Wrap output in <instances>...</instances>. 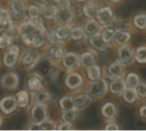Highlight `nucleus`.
Returning a JSON list of instances; mask_svg holds the SVG:
<instances>
[{
    "instance_id": "nucleus-15",
    "label": "nucleus",
    "mask_w": 146,
    "mask_h": 131,
    "mask_svg": "<svg viewBox=\"0 0 146 131\" xmlns=\"http://www.w3.org/2000/svg\"><path fill=\"white\" fill-rule=\"evenodd\" d=\"M62 61H63V65L65 67H67L68 69H73L77 66L79 62V59L76 54L68 53L63 56Z\"/></svg>"
},
{
    "instance_id": "nucleus-8",
    "label": "nucleus",
    "mask_w": 146,
    "mask_h": 131,
    "mask_svg": "<svg viewBox=\"0 0 146 131\" xmlns=\"http://www.w3.org/2000/svg\"><path fill=\"white\" fill-rule=\"evenodd\" d=\"M12 21L9 14L5 9H0V31L9 32L12 30Z\"/></svg>"
},
{
    "instance_id": "nucleus-46",
    "label": "nucleus",
    "mask_w": 146,
    "mask_h": 131,
    "mask_svg": "<svg viewBox=\"0 0 146 131\" xmlns=\"http://www.w3.org/2000/svg\"><path fill=\"white\" fill-rule=\"evenodd\" d=\"M105 130H118L119 127L115 124H110L109 125H107L105 127Z\"/></svg>"
},
{
    "instance_id": "nucleus-38",
    "label": "nucleus",
    "mask_w": 146,
    "mask_h": 131,
    "mask_svg": "<svg viewBox=\"0 0 146 131\" xmlns=\"http://www.w3.org/2000/svg\"><path fill=\"white\" fill-rule=\"evenodd\" d=\"M41 130H55L56 129V124L51 120H44L39 124Z\"/></svg>"
},
{
    "instance_id": "nucleus-7",
    "label": "nucleus",
    "mask_w": 146,
    "mask_h": 131,
    "mask_svg": "<svg viewBox=\"0 0 146 131\" xmlns=\"http://www.w3.org/2000/svg\"><path fill=\"white\" fill-rule=\"evenodd\" d=\"M18 82H19V79H18L17 75L13 72H9V73L3 75L1 80L2 86L7 90L15 89L18 85Z\"/></svg>"
},
{
    "instance_id": "nucleus-1",
    "label": "nucleus",
    "mask_w": 146,
    "mask_h": 131,
    "mask_svg": "<svg viewBox=\"0 0 146 131\" xmlns=\"http://www.w3.org/2000/svg\"><path fill=\"white\" fill-rule=\"evenodd\" d=\"M19 34L27 45L33 48H39L45 42L44 30L33 21L22 23L19 27Z\"/></svg>"
},
{
    "instance_id": "nucleus-6",
    "label": "nucleus",
    "mask_w": 146,
    "mask_h": 131,
    "mask_svg": "<svg viewBox=\"0 0 146 131\" xmlns=\"http://www.w3.org/2000/svg\"><path fill=\"white\" fill-rule=\"evenodd\" d=\"M56 18L62 24H68L74 18V13L69 7L59 8L56 11Z\"/></svg>"
},
{
    "instance_id": "nucleus-41",
    "label": "nucleus",
    "mask_w": 146,
    "mask_h": 131,
    "mask_svg": "<svg viewBox=\"0 0 146 131\" xmlns=\"http://www.w3.org/2000/svg\"><path fill=\"white\" fill-rule=\"evenodd\" d=\"M70 35L74 40H80L84 37V31L80 27H74L70 31Z\"/></svg>"
},
{
    "instance_id": "nucleus-25",
    "label": "nucleus",
    "mask_w": 146,
    "mask_h": 131,
    "mask_svg": "<svg viewBox=\"0 0 146 131\" xmlns=\"http://www.w3.org/2000/svg\"><path fill=\"white\" fill-rule=\"evenodd\" d=\"M87 75H88V78L92 81L100 79V77H101L100 67L98 66H95V65L89 66L88 70H87Z\"/></svg>"
},
{
    "instance_id": "nucleus-11",
    "label": "nucleus",
    "mask_w": 146,
    "mask_h": 131,
    "mask_svg": "<svg viewBox=\"0 0 146 131\" xmlns=\"http://www.w3.org/2000/svg\"><path fill=\"white\" fill-rule=\"evenodd\" d=\"M97 17H98V21L102 25H106L111 20V19L113 17V12L110 8L105 7L98 11Z\"/></svg>"
},
{
    "instance_id": "nucleus-22",
    "label": "nucleus",
    "mask_w": 146,
    "mask_h": 131,
    "mask_svg": "<svg viewBox=\"0 0 146 131\" xmlns=\"http://www.w3.org/2000/svg\"><path fill=\"white\" fill-rule=\"evenodd\" d=\"M102 113L105 118H114L116 115V108L112 103H106L102 108Z\"/></svg>"
},
{
    "instance_id": "nucleus-9",
    "label": "nucleus",
    "mask_w": 146,
    "mask_h": 131,
    "mask_svg": "<svg viewBox=\"0 0 146 131\" xmlns=\"http://www.w3.org/2000/svg\"><path fill=\"white\" fill-rule=\"evenodd\" d=\"M38 55L36 51L28 50L23 55L21 62L24 66L31 67L38 61Z\"/></svg>"
},
{
    "instance_id": "nucleus-45",
    "label": "nucleus",
    "mask_w": 146,
    "mask_h": 131,
    "mask_svg": "<svg viewBox=\"0 0 146 131\" xmlns=\"http://www.w3.org/2000/svg\"><path fill=\"white\" fill-rule=\"evenodd\" d=\"M72 129V126L70 125V123H63L58 128L57 130H70Z\"/></svg>"
},
{
    "instance_id": "nucleus-28",
    "label": "nucleus",
    "mask_w": 146,
    "mask_h": 131,
    "mask_svg": "<svg viewBox=\"0 0 146 131\" xmlns=\"http://www.w3.org/2000/svg\"><path fill=\"white\" fill-rule=\"evenodd\" d=\"M115 39L116 41V43L118 44H125L127 43L129 39H130V34L127 32H125V31H121V32H115Z\"/></svg>"
},
{
    "instance_id": "nucleus-47",
    "label": "nucleus",
    "mask_w": 146,
    "mask_h": 131,
    "mask_svg": "<svg viewBox=\"0 0 146 131\" xmlns=\"http://www.w3.org/2000/svg\"><path fill=\"white\" fill-rule=\"evenodd\" d=\"M28 130H40L39 124H36V123H34L33 124H32V125L29 127Z\"/></svg>"
},
{
    "instance_id": "nucleus-44",
    "label": "nucleus",
    "mask_w": 146,
    "mask_h": 131,
    "mask_svg": "<svg viewBox=\"0 0 146 131\" xmlns=\"http://www.w3.org/2000/svg\"><path fill=\"white\" fill-rule=\"evenodd\" d=\"M54 3L58 7V8H65V7H69L70 2L69 0H52Z\"/></svg>"
},
{
    "instance_id": "nucleus-27",
    "label": "nucleus",
    "mask_w": 146,
    "mask_h": 131,
    "mask_svg": "<svg viewBox=\"0 0 146 131\" xmlns=\"http://www.w3.org/2000/svg\"><path fill=\"white\" fill-rule=\"evenodd\" d=\"M125 90V84L122 80L117 79L110 84V90L114 94H121Z\"/></svg>"
},
{
    "instance_id": "nucleus-14",
    "label": "nucleus",
    "mask_w": 146,
    "mask_h": 131,
    "mask_svg": "<svg viewBox=\"0 0 146 131\" xmlns=\"http://www.w3.org/2000/svg\"><path fill=\"white\" fill-rule=\"evenodd\" d=\"M118 55H119V59L122 63H129L133 59V52L130 48L127 46H123L118 50Z\"/></svg>"
},
{
    "instance_id": "nucleus-13",
    "label": "nucleus",
    "mask_w": 146,
    "mask_h": 131,
    "mask_svg": "<svg viewBox=\"0 0 146 131\" xmlns=\"http://www.w3.org/2000/svg\"><path fill=\"white\" fill-rule=\"evenodd\" d=\"M12 12L15 15L21 17L25 14L26 11V4L23 0H13L10 4Z\"/></svg>"
},
{
    "instance_id": "nucleus-20",
    "label": "nucleus",
    "mask_w": 146,
    "mask_h": 131,
    "mask_svg": "<svg viewBox=\"0 0 146 131\" xmlns=\"http://www.w3.org/2000/svg\"><path fill=\"white\" fill-rule=\"evenodd\" d=\"M108 71H109V74L112 78H118L123 73V67L120 63L115 62V63H112L109 66Z\"/></svg>"
},
{
    "instance_id": "nucleus-43",
    "label": "nucleus",
    "mask_w": 146,
    "mask_h": 131,
    "mask_svg": "<svg viewBox=\"0 0 146 131\" xmlns=\"http://www.w3.org/2000/svg\"><path fill=\"white\" fill-rule=\"evenodd\" d=\"M137 94L141 97H146V84H139L137 86Z\"/></svg>"
},
{
    "instance_id": "nucleus-52",
    "label": "nucleus",
    "mask_w": 146,
    "mask_h": 131,
    "mask_svg": "<svg viewBox=\"0 0 146 131\" xmlns=\"http://www.w3.org/2000/svg\"><path fill=\"white\" fill-rule=\"evenodd\" d=\"M77 1H79V2H82V1H85V0H77Z\"/></svg>"
},
{
    "instance_id": "nucleus-26",
    "label": "nucleus",
    "mask_w": 146,
    "mask_h": 131,
    "mask_svg": "<svg viewBox=\"0 0 146 131\" xmlns=\"http://www.w3.org/2000/svg\"><path fill=\"white\" fill-rule=\"evenodd\" d=\"M95 62V58L92 55V54L89 52L83 53L80 57V63L84 67H89L92 65H94Z\"/></svg>"
},
{
    "instance_id": "nucleus-50",
    "label": "nucleus",
    "mask_w": 146,
    "mask_h": 131,
    "mask_svg": "<svg viewBox=\"0 0 146 131\" xmlns=\"http://www.w3.org/2000/svg\"><path fill=\"white\" fill-rule=\"evenodd\" d=\"M110 1H111V2H113V3H117V2H119L120 0H110Z\"/></svg>"
},
{
    "instance_id": "nucleus-36",
    "label": "nucleus",
    "mask_w": 146,
    "mask_h": 131,
    "mask_svg": "<svg viewBox=\"0 0 146 131\" xmlns=\"http://www.w3.org/2000/svg\"><path fill=\"white\" fill-rule=\"evenodd\" d=\"M13 38L9 35L8 33H3L0 36V49H5L7 47H9V45L12 43Z\"/></svg>"
},
{
    "instance_id": "nucleus-35",
    "label": "nucleus",
    "mask_w": 146,
    "mask_h": 131,
    "mask_svg": "<svg viewBox=\"0 0 146 131\" xmlns=\"http://www.w3.org/2000/svg\"><path fill=\"white\" fill-rule=\"evenodd\" d=\"M115 31L114 27L109 26L104 30V32L102 33V37L107 43H110L115 38Z\"/></svg>"
},
{
    "instance_id": "nucleus-12",
    "label": "nucleus",
    "mask_w": 146,
    "mask_h": 131,
    "mask_svg": "<svg viewBox=\"0 0 146 131\" xmlns=\"http://www.w3.org/2000/svg\"><path fill=\"white\" fill-rule=\"evenodd\" d=\"M66 85L71 89V90H74V89H76L78 87H80L82 83H83V79L81 78V76L80 74H77V73H72V74H69L67 78H66Z\"/></svg>"
},
{
    "instance_id": "nucleus-32",
    "label": "nucleus",
    "mask_w": 146,
    "mask_h": 131,
    "mask_svg": "<svg viewBox=\"0 0 146 131\" xmlns=\"http://www.w3.org/2000/svg\"><path fill=\"white\" fill-rule=\"evenodd\" d=\"M27 14H28V16L31 19L36 20V19H38L39 17V15L41 14L40 8L36 4H31L27 8Z\"/></svg>"
},
{
    "instance_id": "nucleus-30",
    "label": "nucleus",
    "mask_w": 146,
    "mask_h": 131,
    "mask_svg": "<svg viewBox=\"0 0 146 131\" xmlns=\"http://www.w3.org/2000/svg\"><path fill=\"white\" fill-rule=\"evenodd\" d=\"M55 35L59 41H63L69 37L70 30L66 26H61L56 29V31L55 32Z\"/></svg>"
},
{
    "instance_id": "nucleus-37",
    "label": "nucleus",
    "mask_w": 146,
    "mask_h": 131,
    "mask_svg": "<svg viewBox=\"0 0 146 131\" xmlns=\"http://www.w3.org/2000/svg\"><path fill=\"white\" fill-rule=\"evenodd\" d=\"M123 99L127 103H133L137 99V95L133 90H127L123 94Z\"/></svg>"
},
{
    "instance_id": "nucleus-16",
    "label": "nucleus",
    "mask_w": 146,
    "mask_h": 131,
    "mask_svg": "<svg viewBox=\"0 0 146 131\" xmlns=\"http://www.w3.org/2000/svg\"><path fill=\"white\" fill-rule=\"evenodd\" d=\"M28 88L32 91H38L42 90L43 84H42V78L38 74H34L33 77L28 80Z\"/></svg>"
},
{
    "instance_id": "nucleus-39",
    "label": "nucleus",
    "mask_w": 146,
    "mask_h": 131,
    "mask_svg": "<svg viewBox=\"0 0 146 131\" xmlns=\"http://www.w3.org/2000/svg\"><path fill=\"white\" fill-rule=\"evenodd\" d=\"M76 118V113L73 110L64 111L62 113V119L67 123H73Z\"/></svg>"
},
{
    "instance_id": "nucleus-49",
    "label": "nucleus",
    "mask_w": 146,
    "mask_h": 131,
    "mask_svg": "<svg viewBox=\"0 0 146 131\" xmlns=\"http://www.w3.org/2000/svg\"><path fill=\"white\" fill-rule=\"evenodd\" d=\"M42 1H43L44 3H45L46 4H49V3L51 2V0H42Z\"/></svg>"
},
{
    "instance_id": "nucleus-24",
    "label": "nucleus",
    "mask_w": 146,
    "mask_h": 131,
    "mask_svg": "<svg viewBox=\"0 0 146 131\" xmlns=\"http://www.w3.org/2000/svg\"><path fill=\"white\" fill-rule=\"evenodd\" d=\"M74 107L76 108H83L90 102V97L86 95H80L74 98Z\"/></svg>"
},
{
    "instance_id": "nucleus-31",
    "label": "nucleus",
    "mask_w": 146,
    "mask_h": 131,
    "mask_svg": "<svg viewBox=\"0 0 146 131\" xmlns=\"http://www.w3.org/2000/svg\"><path fill=\"white\" fill-rule=\"evenodd\" d=\"M83 12L85 14V15L88 18H93L97 15L98 13V9L97 6L93 3H88L86 5H85L84 9H83Z\"/></svg>"
},
{
    "instance_id": "nucleus-5",
    "label": "nucleus",
    "mask_w": 146,
    "mask_h": 131,
    "mask_svg": "<svg viewBox=\"0 0 146 131\" xmlns=\"http://www.w3.org/2000/svg\"><path fill=\"white\" fill-rule=\"evenodd\" d=\"M17 102L16 100L12 96H7L2 99L0 101V108L2 112L5 114H9L14 112L16 108Z\"/></svg>"
},
{
    "instance_id": "nucleus-23",
    "label": "nucleus",
    "mask_w": 146,
    "mask_h": 131,
    "mask_svg": "<svg viewBox=\"0 0 146 131\" xmlns=\"http://www.w3.org/2000/svg\"><path fill=\"white\" fill-rule=\"evenodd\" d=\"M99 31V26L97 21L92 20L87 21V23L85 25V32L86 34L90 36L95 35Z\"/></svg>"
},
{
    "instance_id": "nucleus-40",
    "label": "nucleus",
    "mask_w": 146,
    "mask_h": 131,
    "mask_svg": "<svg viewBox=\"0 0 146 131\" xmlns=\"http://www.w3.org/2000/svg\"><path fill=\"white\" fill-rule=\"evenodd\" d=\"M134 23L135 25L140 28L144 29L146 27V14H138L134 18Z\"/></svg>"
},
{
    "instance_id": "nucleus-48",
    "label": "nucleus",
    "mask_w": 146,
    "mask_h": 131,
    "mask_svg": "<svg viewBox=\"0 0 146 131\" xmlns=\"http://www.w3.org/2000/svg\"><path fill=\"white\" fill-rule=\"evenodd\" d=\"M140 114H141L142 117H144V118H146V106L140 108Z\"/></svg>"
},
{
    "instance_id": "nucleus-18",
    "label": "nucleus",
    "mask_w": 146,
    "mask_h": 131,
    "mask_svg": "<svg viewBox=\"0 0 146 131\" xmlns=\"http://www.w3.org/2000/svg\"><path fill=\"white\" fill-rule=\"evenodd\" d=\"M37 67L38 69L39 73L46 77H48L50 74V72L52 71V66L48 60H42L40 62L38 63Z\"/></svg>"
},
{
    "instance_id": "nucleus-29",
    "label": "nucleus",
    "mask_w": 146,
    "mask_h": 131,
    "mask_svg": "<svg viewBox=\"0 0 146 131\" xmlns=\"http://www.w3.org/2000/svg\"><path fill=\"white\" fill-rule=\"evenodd\" d=\"M60 107L63 111H68V110H74V104L73 99L70 97H62L59 101Z\"/></svg>"
},
{
    "instance_id": "nucleus-34",
    "label": "nucleus",
    "mask_w": 146,
    "mask_h": 131,
    "mask_svg": "<svg viewBox=\"0 0 146 131\" xmlns=\"http://www.w3.org/2000/svg\"><path fill=\"white\" fill-rule=\"evenodd\" d=\"M63 53H64V49L60 44H55L50 51V56L54 59H58L62 57L63 55Z\"/></svg>"
},
{
    "instance_id": "nucleus-4",
    "label": "nucleus",
    "mask_w": 146,
    "mask_h": 131,
    "mask_svg": "<svg viewBox=\"0 0 146 131\" xmlns=\"http://www.w3.org/2000/svg\"><path fill=\"white\" fill-rule=\"evenodd\" d=\"M31 117L33 123L36 124H40L44 120L46 119L47 117V109L46 107L44 104H38L32 109L31 113Z\"/></svg>"
},
{
    "instance_id": "nucleus-21",
    "label": "nucleus",
    "mask_w": 146,
    "mask_h": 131,
    "mask_svg": "<svg viewBox=\"0 0 146 131\" xmlns=\"http://www.w3.org/2000/svg\"><path fill=\"white\" fill-rule=\"evenodd\" d=\"M34 99L35 101L39 103V104H44L48 101H50V95L45 91V90H38V91H36L35 95H34Z\"/></svg>"
},
{
    "instance_id": "nucleus-3",
    "label": "nucleus",
    "mask_w": 146,
    "mask_h": 131,
    "mask_svg": "<svg viewBox=\"0 0 146 131\" xmlns=\"http://www.w3.org/2000/svg\"><path fill=\"white\" fill-rule=\"evenodd\" d=\"M19 48L15 45L9 47L3 57V63L8 67H12L15 65L19 56Z\"/></svg>"
},
{
    "instance_id": "nucleus-51",
    "label": "nucleus",
    "mask_w": 146,
    "mask_h": 131,
    "mask_svg": "<svg viewBox=\"0 0 146 131\" xmlns=\"http://www.w3.org/2000/svg\"><path fill=\"white\" fill-rule=\"evenodd\" d=\"M1 124H2V118H0V127H1Z\"/></svg>"
},
{
    "instance_id": "nucleus-2",
    "label": "nucleus",
    "mask_w": 146,
    "mask_h": 131,
    "mask_svg": "<svg viewBox=\"0 0 146 131\" xmlns=\"http://www.w3.org/2000/svg\"><path fill=\"white\" fill-rule=\"evenodd\" d=\"M107 85L104 80H96L92 83L88 89V96L91 98H98L104 94Z\"/></svg>"
},
{
    "instance_id": "nucleus-33",
    "label": "nucleus",
    "mask_w": 146,
    "mask_h": 131,
    "mask_svg": "<svg viewBox=\"0 0 146 131\" xmlns=\"http://www.w3.org/2000/svg\"><path fill=\"white\" fill-rule=\"evenodd\" d=\"M139 84H140L139 78L137 74H135V73L128 74V76L127 78V84L128 85V87H130L131 89H135V88H137V86Z\"/></svg>"
},
{
    "instance_id": "nucleus-42",
    "label": "nucleus",
    "mask_w": 146,
    "mask_h": 131,
    "mask_svg": "<svg viewBox=\"0 0 146 131\" xmlns=\"http://www.w3.org/2000/svg\"><path fill=\"white\" fill-rule=\"evenodd\" d=\"M136 59L139 63H145L146 62V48L141 47L139 48L136 54Z\"/></svg>"
},
{
    "instance_id": "nucleus-17",
    "label": "nucleus",
    "mask_w": 146,
    "mask_h": 131,
    "mask_svg": "<svg viewBox=\"0 0 146 131\" xmlns=\"http://www.w3.org/2000/svg\"><path fill=\"white\" fill-rule=\"evenodd\" d=\"M40 10H41V14L46 20H52L56 14V9H55L54 6H51L50 4L44 5L40 9Z\"/></svg>"
},
{
    "instance_id": "nucleus-19",
    "label": "nucleus",
    "mask_w": 146,
    "mask_h": 131,
    "mask_svg": "<svg viewBox=\"0 0 146 131\" xmlns=\"http://www.w3.org/2000/svg\"><path fill=\"white\" fill-rule=\"evenodd\" d=\"M15 100H16L17 105L20 107L24 108L29 103V95H28V94H27V91L21 90V91H19L16 94V99Z\"/></svg>"
},
{
    "instance_id": "nucleus-10",
    "label": "nucleus",
    "mask_w": 146,
    "mask_h": 131,
    "mask_svg": "<svg viewBox=\"0 0 146 131\" xmlns=\"http://www.w3.org/2000/svg\"><path fill=\"white\" fill-rule=\"evenodd\" d=\"M89 42L93 48H95L99 51H104L108 48V44H107L108 43L103 38L102 36L93 35L90 38Z\"/></svg>"
}]
</instances>
